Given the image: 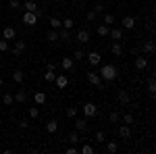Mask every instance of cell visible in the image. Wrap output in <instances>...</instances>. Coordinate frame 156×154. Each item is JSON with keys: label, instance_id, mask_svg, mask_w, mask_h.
<instances>
[{"label": "cell", "instance_id": "cell-1", "mask_svg": "<svg viewBox=\"0 0 156 154\" xmlns=\"http://www.w3.org/2000/svg\"><path fill=\"white\" fill-rule=\"evenodd\" d=\"M98 75H100L104 81H115V79H117V67H115V65H102Z\"/></svg>", "mask_w": 156, "mask_h": 154}, {"label": "cell", "instance_id": "cell-2", "mask_svg": "<svg viewBox=\"0 0 156 154\" xmlns=\"http://www.w3.org/2000/svg\"><path fill=\"white\" fill-rule=\"evenodd\" d=\"M87 81L92 83V85H96V88H100V90H102V88H104V83H102V77H100V75H98V73H87Z\"/></svg>", "mask_w": 156, "mask_h": 154}, {"label": "cell", "instance_id": "cell-3", "mask_svg": "<svg viewBox=\"0 0 156 154\" xmlns=\"http://www.w3.org/2000/svg\"><path fill=\"white\" fill-rule=\"evenodd\" d=\"M83 113H85V117H96L98 106L94 104V102H85L83 104Z\"/></svg>", "mask_w": 156, "mask_h": 154}, {"label": "cell", "instance_id": "cell-4", "mask_svg": "<svg viewBox=\"0 0 156 154\" xmlns=\"http://www.w3.org/2000/svg\"><path fill=\"white\" fill-rule=\"evenodd\" d=\"M23 23H25V25H36V23H37V15H36V13L25 11V15H23Z\"/></svg>", "mask_w": 156, "mask_h": 154}, {"label": "cell", "instance_id": "cell-5", "mask_svg": "<svg viewBox=\"0 0 156 154\" xmlns=\"http://www.w3.org/2000/svg\"><path fill=\"white\" fill-rule=\"evenodd\" d=\"M25 48H27V44H25L23 40H17L15 42V48H12V56H21V52H23Z\"/></svg>", "mask_w": 156, "mask_h": 154}, {"label": "cell", "instance_id": "cell-6", "mask_svg": "<svg viewBox=\"0 0 156 154\" xmlns=\"http://www.w3.org/2000/svg\"><path fill=\"white\" fill-rule=\"evenodd\" d=\"M2 38H4V40H15V38H17V31H15V27H11V25H9V27H4V31H2Z\"/></svg>", "mask_w": 156, "mask_h": 154}, {"label": "cell", "instance_id": "cell-7", "mask_svg": "<svg viewBox=\"0 0 156 154\" xmlns=\"http://www.w3.org/2000/svg\"><path fill=\"white\" fill-rule=\"evenodd\" d=\"M77 42L87 44V42H90V31H87V29H79V31H77Z\"/></svg>", "mask_w": 156, "mask_h": 154}, {"label": "cell", "instance_id": "cell-8", "mask_svg": "<svg viewBox=\"0 0 156 154\" xmlns=\"http://www.w3.org/2000/svg\"><path fill=\"white\" fill-rule=\"evenodd\" d=\"M100 59H102V56H100L98 52H90V54H87V63H90L92 67H96V65H100Z\"/></svg>", "mask_w": 156, "mask_h": 154}, {"label": "cell", "instance_id": "cell-9", "mask_svg": "<svg viewBox=\"0 0 156 154\" xmlns=\"http://www.w3.org/2000/svg\"><path fill=\"white\" fill-rule=\"evenodd\" d=\"M154 52H156V46H154V42H152V40H148V42L144 44V54H148V56H152Z\"/></svg>", "mask_w": 156, "mask_h": 154}, {"label": "cell", "instance_id": "cell-10", "mask_svg": "<svg viewBox=\"0 0 156 154\" xmlns=\"http://www.w3.org/2000/svg\"><path fill=\"white\" fill-rule=\"evenodd\" d=\"M119 135L123 140H129L131 138V129H129V125H121L119 127Z\"/></svg>", "mask_w": 156, "mask_h": 154}, {"label": "cell", "instance_id": "cell-11", "mask_svg": "<svg viewBox=\"0 0 156 154\" xmlns=\"http://www.w3.org/2000/svg\"><path fill=\"white\" fill-rule=\"evenodd\" d=\"M58 40H62V42H69V40H71V29L60 27V29H58Z\"/></svg>", "mask_w": 156, "mask_h": 154}, {"label": "cell", "instance_id": "cell-12", "mask_svg": "<svg viewBox=\"0 0 156 154\" xmlns=\"http://www.w3.org/2000/svg\"><path fill=\"white\" fill-rule=\"evenodd\" d=\"M46 40H48L50 44L58 42V29H48V34H46Z\"/></svg>", "mask_w": 156, "mask_h": 154}, {"label": "cell", "instance_id": "cell-13", "mask_svg": "<svg viewBox=\"0 0 156 154\" xmlns=\"http://www.w3.org/2000/svg\"><path fill=\"white\" fill-rule=\"evenodd\" d=\"M146 67H148V59H146V56H137V59H135V69L144 71Z\"/></svg>", "mask_w": 156, "mask_h": 154}, {"label": "cell", "instance_id": "cell-14", "mask_svg": "<svg viewBox=\"0 0 156 154\" xmlns=\"http://www.w3.org/2000/svg\"><path fill=\"white\" fill-rule=\"evenodd\" d=\"M54 83L62 90V88H67V85H69V79H67L65 75H56V77H54Z\"/></svg>", "mask_w": 156, "mask_h": 154}, {"label": "cell", "instance_id": "cell-15", "mask_svg": "<svg viewBox=\"0 0 156 154\" xmlns=\"http://www.w3.org/2000/svg\"><path fill=\"white\" fill-rule=\"evenodd\" d=\"M60 67H62L65 71H71V69H73V59H71V56H65V59L60 60Z\"/></svg>", "mask_w": 156, "mask_h": 154}, {"label": "cell", "instance_id": "cell-16", "mask_svg": "<svg viewBox=\"0 0 156 154\" xmlns=\"http://www.w3.org/2000/svg\"><path fill=\"white\" fill-rule=\"evenodd\" d=\"M121 25H123L125 29H133V27H135V19H133V17H125V19L121 21Z\"/></svg>", "mask_w": 156, "mask_h": 154}, {"label": "cell", "instance_id": "cell-17", "mask_svg": "<svg viewBox=\"0 0 156 154\" xmlns=\"http://www.w3.org/2000/svg\"><path fill=\"white\" fill-rule=\"evenodd\" d=\"M129 100H131V96H129V92L121 90V92H119V102H121V104H129Z\"/></svg>", "mask_w": 156, "mask_h": 154}, {"label": "cell", "instance_id": "cell-18", "mask_svg": "<svg viewBox=\"0 0 156 154\" xmlns=\"http://www.w3.org/2000/svg\"><path fill=\"white\" fill-rule=\"evenodd\" d=\"M75 129L77 131H85L87 129V119H77V121H75Z\"/></svg>", "mask_w": 156, "mask_h": 154}, {"label": "cell", "instance_id": "cell-19", "mask_svg": "<svg viewBox=\"0 0 156 154\" xmlns=\"http://www.w3.org/2000/svg\"><path fill=\"white\" fill-rule=\"evenodd\" d=\"M108 36L112 38L115 42H119V40H123V31L121 29H108Z\"/></svg>", "mask_w": 156, "mask_h": 154}, {"label": "cell", "instance_id": "cell-20", "mask_svg": "<svg viewBox=\"0 0 156 154\" xmlns=\"http://www.w3.org/2000/svg\"><path fill=\"white\" fill-rule=\"evenodd\" d=\"M25 79V73L21 71V69H17V71H12V81L15 83H21Z\"/></svg>", "mask_w": 156, "mask_h": 154}, {"label": "cell", "instance_id": "cell-21", "mask_svg": "<svg viewBox=\"0 0 156 154\" xmlns=\"http://www.w3.org/2000/svg\"><path fill=\"white\" fill-rule=\"evenodd\" d=\"M110 52H112L115 56H121V54H123V46H121L119 42H115V44L110 46Z\"/></svg>", "mask_w": 156, "mask_h": 154}, {"label": "cell", "instance_id": "cell-22", "mask_svg": "<svg viewBox=\"0 0 156 154\" xmlns=\"http://www.w3.org/2000/svg\"><path fill=\"white\" fill-rule=\"evenodd\" d=\"M12 98H15V102H25V100H27V92H25V90H19Z\"/></svg>", "mask_w": 156, "mask_h": 154}, {"label": "cell", "instance_id": "cell-23", "mask_svg": "<svg viewBox=\"0 0 156 154\" xmlns=\"http://www.w3.org/2000/svg\"><path fill=\"white\" fill-rule=\"evenodd\" d=\"M23 6H25V11H29V13H36L37 11V4L34 2V0H25Z\"/></svg>", "mask_w": 156, "mask_h": 154}, {"label": "cell", "instance_id": "cell-24", "mask_svg": "<svg viewBox=\"0 0 156 154\" xmlns=\"http://www.w3.org/2000/svg\"><path fill=\"white\" fill-rule=\"evenodd\" d=\"M56 129H58V121H48V123H46V131H48V133H54Z\"/></svg>", "mask_w": 156, "mask_h": 154}, {"label": "cell", "instance_id": "cell-25", "mask_svg": "<svg viewBox=\"0 0 156 154\" xmlns=\"http://www.w3.org/2000/svg\"><path fill=\"white\" fill-rule=\"evenodd\" d=\"M48 23H50V29H60V27H62V21H60V19H56V17H52Z\"/></svg>", "mask_w": 156, "mask_h": 154}, {"label": "cell", "instance_id": "cell-26", "mask_svg": "<svg viewBox=\"0 0 156 154\" xmlns=\"http://www.w3.org/2000/svg\"><path fill=\"white\" fill-rule=\"evenodd\" d=\"M108 29H110V27H108V25H104V23L98 25V36H100V38H106L108 36Z\"/></svg>", "mask_w": 156, "mask_h": 154}, {"label": "cell", "instance_id": "cell-27", "mask_svg": "<svg viewBox=\"0 0 156 154\" xmlns=\"http://www.w3.org/2000/svg\"><path fill=\"white\" fill-rule=\"evenodd\" d=\"M67 142L71 144V146H77V142H79V135H77V131H73V133H69Z\"/></svg>", "mask_w": 156, "mask_h": 154}, {"label": "cell", "instance_id": "cell-28", "mask_svg": "<svg viewBox=\"0 0 156 154\" xmlns=\"http://www.w3.org/2000/svg\"><path fill=\"white\" fill-rule=\"evenodd\" d=\"M117 150H119V144H117V142H112V140H110V142L106 144V152L115 154V152H117Z\"/></svg>", "mask_w": 156, "mask_h": 154}, {"label": "cell", "instance_id": "cell-29", "mask_svg": "<svg viewBox=\"0 0 156 154\" xmlns=\"http://www.w3.org/2000/svg\"><path fill=\"white\" fill-rule=\"evenodd\" d=\"M34 100H36V104H44V102H46V94H44V92H36Z\"/></svg>", "mask_w": 156, "mask_h": 154}, {"label": "cell", "instance_id": "cell-30", "mask_svg": "<svg viewBox=\"0 0 156 154\" xmlns=\"http://www.w3.org/2000/svg\"><path fill=\"white\" fill-rule=\"evenodd\" d=\"M108 121H110V123H119V121H121V115L117 113V110H112V113L108 115Z\"/></svg>", "mask_w": 156, "mask_h": 154}, {"label": "cell", "instance_id": "cell-31", "mask_svg": "<svg viewBox=\"0 0 156 154\" xmlns=\"http://www.w3.org/2000/svg\"><path fill=\"white\" fill-rule=\"evenodd\" d=\"M148 92H150L152 96L156 94V83H154V77H150V79H148Z\"/></svg>", "mask_w": 156, "mask_h": 154}, {"label": "cell", "instance_id": "cell-32", "mask_svg": "<svg viewBox=\"0 0 156 154\" xmlns=\"http://www.w3.org/2000/svg\"><path fill=\"white\" fill-rule=\"evenodd\" d=\"M73 25H75V21H73L71 17H67V19H62V27H65V29H73Z\"/></svg>", "mask_w": 156, "mask_h": 154}, {"label": "cell", "instance_id": "cell-33", "mask_svg": "<svg viewBox=\"0 0 156 154\" xmlns=\"http://www.w3.org/2000/svg\"><path fill=\"white\" fill-rule=\"evenodd\" d=\"M54 77H56V73H54V71H46V73H44V79H46L48 83H54Z\"/></svg>", "mask_w": 156, "mask_h": 154}, {"label": "cell", "instance_id": "cell-34", "mask_svg": "<svg viewBox=\"0 0 156 154\" xmlns=\"http://www.w3.org/2000/svg\"><path fill=\"white\" fill-rule=\"evenodd\" d=\"M96 142L98 144H104V142H106V133H104V131H96Z\"/></svg>", "mask_w": 156, "mask_h": 154}, {"label": "cell", "instance_id": "cell-35", "mask_svg": "<svg viewBox=\"0 0 156 154\" xmlns=\"http://www.w3.org/2000/svg\"><path fill=\"white\" fill-rule=\"evenodd\" d=\"M65 113H67V117H69V119H75V117H77V108H75V106H69Z\"/></svg>", "mask_w": 156, "mask_h": 154}, {"label": "cell", "instance_id": "cell-36", "mask_svg": "<svg viewBox=\"0 0 156 154\" xmlns=\"http://www.w3.org/2000/svg\"><path fill=\"white\" fill-rule=\"evenodd\" d=\"M29 117L37 119V117H40V108H37V106H29Z\"/></svg>", "mask_w": 156, "mask_h": 154}, {"label": "cell", "instance_id": "cell-37", "mask_svg": "<svg viewBox=\"0 0 156 154\" xmlns=\"http://www.w3.org/2000/svg\"><path fill=\"white\" fill-rule=\"evenodd\" d=\"M2 102H4V104H12V102H15V98L11 96V92H6V94L2 96Z\"/></svg>", "mask_w": 156, "mask_h": 154}, {"label": "cell", "instance_id": "cell-38", "mask_svg": "<svg viewBox=\"0 0 156 154\" xmlns=\"http://www.w3.org/2000/svg\"><path fill=\"white\" fill-rule=\"evenodd\" d=\"M123 123H125V125H131L133 123V115L131 113H125V115H123Z\"/></svg>", "mask_w": 156, "mask_h": 154}, {"label": "cell", "instance_id": "cell-39", "mask_svg": "<svg viewBox=\"0 0 156 154\" xmlns=\"http://www.w3.org/2000/svg\"><path fill=\"white\" fill-rule=\"evenodd\" d=\"M102 19H104V25H108V27L115 23V17H112V15H108V13L104 15V17H102Z\"/></svg>", "mask_w": 156, "mask_h": 154}, {"label": "cell", "instance_id": "cell-40", "mask_svg": "<svg viewBox=\"0 0 156 154\" xmlns=\"http://www.w3.org/2000/svg\"><path fill=\"white\" fill-rule=\"evenodd\" d=\"M6 50H9V40L2 38V40H0V52H6Z\"/></svg>", "mask_w": 156, "mask_h": 154}, {"label": "cell", "instance_id": "cell-41", "mask_svg": "<svg viewBox=\"0 0 156 154\" xmlns=\"http://www.w3.org/2000/svg\"><path fill=\"white\" fill-rule=\"evenodd\" d=\"M75 60H83L85 59V52L83 50H75V56H73Z\"/></svg>", "mask_w": 156, "mask_h": 154}, {"label": "cell", "instance_id": "cell-42", "mask_svg": "<svg viewBox=\"0 0 156 154\" xmlns=\"http://www.w3.org/2000/svg\"><path fill=\"white\" fill-rule=\"evenodd\" d=\"M85 19H87L90 23H94V21H96V13H94V11H87V15H85Z\"/></svg>", "mask_w": 156, "mask_h": 154}, {"label": "cell", "instance_id": "cell-43", "mask_svg": "<svg viewBox=\"0 0 156 154\" xmlns=\"http://www.w3.org/2000/svg\"><path fill=\"white\" fill-rule=\"evenodd\" d=\"M11 9H12V11L21 9V2H19V0H11Z\"/></svg>", "mask_w": 156, "mask_h": 154}, {"label": "cell", "instance_id": "cell-44", "mask_svg": "<svg viewBox=\"0 0 156 154\" xmlns=\"http://www.w3.org/2000/svg\"><path fill=\"white\" fill-rule=\"evenodd\" d=\"M81 152H83V154H92V152H94V148H92V146H87V144H85L83 148H81Z\"/></svg>", "mask_w": 156, "mask_h": 154}, {"label": "cell", "instance_id": "cell-45", "mask_svg": "<svg viewBox=\"0 0 156 154\" xmlns=\"http://www.w3.org/2000/svg\"><path fill=\"white\" fill-rule=\"evenodd\" d=\"M92 11L96 13V15H100V13H104V6H102V4H96V6H94Z\"/></svg>", "mask_w": 156, "mask_h": 154}, {"label": "cell", "instance_id": "cell-46", "mask_svg": "<svg viewBox=\"0 0 156 154\" xmlns=\"http://www.w3.org/2000/svg\"><path fill=\"white\" fill-rule=\"evenodd\" d=\"M67 154H77V146H69L67 148Z\"/></svg>", "mask_w": 156, "mask_h": 154}, {"label": "cell", "instance_id": "cell-47", "mask_svg": "<svg viewBox=\"0 0 156 154\" xmlns=\"http://www.w3.org/2000/svg\"><path fill=\"white\" fill-rule=\"evenodd\" d=\"M46 69H48V71H56V65H54V63H48Z\"/></svg>", "mask_w": 156, "mask_h": 154}, {"label": "cell", "instance_id": "cell-48", "mask_svg": "<svg viewBox=\"0 0 156 154\" xmlns=\"http://www.w3.org/2000/svg\"><path fill=\"white\" fill-rule=\"evenodd\" d=\"M27 125H29V123H27V121H25V119H21V121H19V127H21V129H25V127H27Z\"/></svg>", "mask_w": 156, "mask_h": 154}, {"label": "cell", "instance_id": "cell-49", "mask_svg": "<svg viewBox=\"0 0 156 154\" xmlns=\"http://www.w3.org/2000/svg\"><path fill=\"white\" fill-rule=\"evenodd\" d=\"M2 83H4V81H2V77H0V85H2Z\"/></svg>", "mask_w": 156, "mask_h": 154}, {"label": "cell", "instance_id": "cell-50", "mask_svg": "<svg viewBox=\"0 0 156 154\" xmlns=\"http://www.w3.org/2000/svg\"><path fill=\"white\" fill-rule=\"evenodd\" d=\"M0 9H2V2H0Z\"/></svg>", "mask_w": 156, "mask_h": 154}, {"label": "cell", "instance_id": "cell-51", "mask_svg": "<svg viewBox=\"0 0 156 154\" xmlns=\"http://www.w3.org/2000/svg\"><path fill=\"white\" fill-rule=\"evenodd\" d=\"M58 2H65V0H58Z\"/></svg>", "mask_w": 156, "mask_h": 154}]
</instances>
